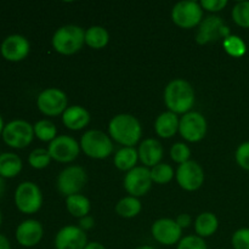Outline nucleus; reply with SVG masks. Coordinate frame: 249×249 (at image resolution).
I'll list each match as a JSON object with an SVG mask.
<instances>
[{"instance_id":"1","label":"nucleus","mask_w":249,"mask_h":249,"mask_svg":"<svg viewBox=\"0 0 249 249\" xmlns=\"http://www.w3.org/2000/svg\"><path fill=\"white\" fill-rule=\"evenodd\" d=\"M164 104L168 111L175 114H186L195 104L194 87L187 80L174 79L164 89Z\"/></svg>"},{"instance_id":"2","label":"nucleus","mask_w":249,"mask_h":249,"mask_svg":"<svg viewBox=\"0 0 249 249\" xmlns=\"http://www.w3.org/2000/svg\"><path fill=\"white\" fill-rule=\"evenodd\" d=\"M109 136L124 147H133L142 135V128L136 117L129 113L114 116L108 124Z\"/></svg>"},{"instance_id":"3","label":"nucleus","mask_w":249,"mask_h":249,"mask_svg":"<svg viewBox=\"0 0 249 249\" xmlns=\"http://www.w3.org/2000/svg\"><path fill=\"white\" fill-rule=\"evenodd\" d=\"M85 44V31L79 26L67 24L53 33V48L61 55H73Z\"/></svg>"},{"instance_id":"4","label":"nucleus","mask_w":249,"mask_h":249,"mask_svg":"<svg viewBox=\"0 0 249 249\" xmlns=\"http://www.w3.org/2000/svg\"><path fill=\"white\" fill-rule=\"evenodd\" d=\"M80 148L88 157L105 160L113 152V142L104 131L88 130L80 139Z\"/></svg>"},{"instance_id":"5","label":"nucleus","mask_w":249,"mask_h":249,"mask_svg":"<svg viewBox=\"0 0 249 249\" xmlns=\"http://www.w3.org/2000/svg\"><path fill=\"white\" fill-rule=\"evenodd\" d=\"M87 172L80 165H70L58 174L56 187L58 192L66 197L78 195L87 185Z\"/></svg>"},{"instance_id":"6","label":"nucleus","mask_w":249,"mask_h":249,"mask_svg":"<svg viewBox=\"0 0 249 249\" xmlns=\"http://www.w3.org/2000/svg\"><path fill=\"white\" fill-rule=\"evenodd\" d=\"M15 203L23 214H34L41 208L43 194L36 184L24 181L17 186L15 192Z\"/></svg>"},{"instance_id":"7","label":"nucleus","mask_w":249,"mask_h":249,"mask_svg":"<svg viewBox=\"0 0 249 249\" xmlns=\"http://www.w3.org/2000/svg\"><path fill=\"white\" fill-rule=\"evenodd\" d=\"M203 17L201 4L192 0H184L174 5L172 10V19L178 27L184 29L199 26Z\"/></svg>"},{"instance_id":"8","label":"nucleus","mask_w":249,"mask_h":249,"mask_svg":"<svg viewBox=\"0 0 249 249\" xmlns=\"http://www.w3.org/2000/svg\"><path fill=\"white\" fill-rule=\"evenodd\" d=\"M2 140L12 148H24L33 141V125L22 119H16L4 126Z\"/></svg>"},{"instance_id":"9","label":"nucleus","mask_w":249,"mask_h":249,"mask_svg":"<svg viewBox=\"0 0 249 249\" xmlns=\"http://www.w3.org/2000/svg\"><path fill=\"white\" fill-rule=\"evenodd\" d=\"M68 97L65 91L57 88H48L38 95L36 106L39 111L49 117H55L63 114L67 109Z\"/></svg>"},{"instance_id":"10","label":"nucleus","mask_w":249,"mask_h":249,"mask_svg":"<svg viewBox=\"0 0 249 249\" xmlns=\"http://www.w3.org/2000/svg\"><path fill=\"white\" fill-rule=\"evenodd\" d=\"M208 129L206 118L199 112H189L180 118L179 133L189 142H198L204 139Z\"/></svg>"},{"instance_id":"11","label":"nucleus","mask_w":249,"mask_h":249,"mask_svg":"<svg viewBox=\"0 0 249 249\" xmlns=\"http://www.w3.org/2000/svg\"><path fill=\"white\" fill-rule=\"evenodd\" d=\"M51 158L56 162L70 163L77 160L80 152V143L70 135H58L48 147Z\"/></svg>"},{"instance_id":"12","label":"nucleus","mask_w":249,"mask_h":249,"mask_svg":"<svg viewBox=\"0 0 249 249\" xmlns=\"http://www.w3.org/2000/svg\"><path fill=\"white\" fill-rule=\"evenodd\" d=\"M230 34V28L226 26L223 18L219 16H209L202 19L198 31L196 34V40L198 44H208L223 38L226 39Z\"/></svg>"},{"instance_id":"13","label":"nucleus","mask_w":249,"mask_h":249,"mask_svg":"<svg viewBox=\"0 0 249 249\" xmlns=\"http://www.w3.org/2000/svg\"><path fill=\"white\" fill-rule=\"evenodd\" d=\"M153 181L151 169L146 167H135L129 170L124 178V189L130 196L142 197L151 190Z\"/></svg>"},{"instance_id":"14","label":"nucleus","mask_w":249,"mask_h":249,"mask_svg":"<svg viewBox=\"0 0 249 249\" xmlns=\"http://www.w3.org/2000/svg\"><path fill=\"white\" fill-rule=\"evenodd\" d=\"M175 178L181 189L185 191H196L203 185V168L195 160H189L178 167Z\"/></svg>"},{"instance_id":"15","label":"nucleus","mask_w":249,"mask_h":249,"mask_svg":"<svg viewBox=\"0 0 249 249\" xmlns=\"http://www.w3.org/2000/svg\"><path fill=\"white\" fill-rule=\"evenodd\" d=\"M152 237L163 246L178 245L181 240L182 229L177 221L169 218H162L156 220L151 228Z\"/></svg>"},{"instance_id":"16","label":"nucleus","mask_w":249,"mask_h":249,"mask_svg":"<svg viewBox=\"0 0 249 249\" xmlns=\"http://www.w3.org/2000/svg\"><path fill=\"white\" fill-rule=\"evenodd\" d=\"M88 243L85 231L74 225L62 228L55 237L56 249H84Z\"/></svg>"},{"instance_id":"17","label":"nucleus","mask_w":249,"mask_h":249,"mask_svg":"<svg viewBox=\"0 0 249 249\" xmlns=\"http://www.w3.org/2000/svg\"><path fill=\"white\" fill-rule=\"evenodd\" d=\"M29 48H31L29 41L23 36L12 34L4 39L0 46V51H1L2 57L6 58L7 61L18 62L27 57Z\"/></svg>"},{"instance_id":"18","label":"nucleus","mask_w":249,"mask_h":249,"mask_svg":"<svg viewBox=\"0 0 249 249\" xmlns=\"http://www.w3.org/2000/svg\"><path fill=\"white\" fill-rule=\"evenodd\" d=\"M44 229L38 220L28 219L22 221L16 230V240L23 247H34L41 241Z\"/></svg>"},{"instance_id":"19","label":"nucleus","mask_w":249,"mask_h":249,"mask_svg":"<svg viewBox=\"0 0 249 249\" xmlns=\"http://www.w3.org/2000/svg\"><path fill=\"white\" fill-rule=\"evenodd\" d=\"M163 146L156 139H146L139 146V160L146 168H153L160 164L163 158Z\"/></svg>"},{"instance_id":"20","label":"nucleus","mask_w":249,"mask_h":249,"mask_svg":"<svg viewBox=\"0 0 249 249\" xmlns=\"http://www.w3.org/2000/svg\"><path fill=\"white\" fill-rule=\"evenodd\" d=\"M62 122L65 126L71 130H80L85 128L90 122V113L82 106L67 107L62 114Z\"/></svg>"},{"instance_id":"21","label":"nucleus","mask_w":249,"mask_h":249,"mask_svg":"<svg viewBox=\"0 0 249 249\" xmlns=\"http://www.w3.org/2000/svg\"><path fill=\"white\" fill-rule=\"evenodd\" d=\"M180 119L178 114L167 111L160 113L155 122V130L162 139H170L179 131Z\"/></svg>"},{"instance_id":"22","label":"nucleus","mask_w":249,"mask_h":249,"mask_svg":"<svg viewBox=\"0 0 249 249\" xmlns=\"http://www.w3.org/2000/svg\"><path fill=\"white\" fill-rule=\"evenodd\" d=\"M219 228V220L215 214L211 212L201 213L195 220V231L197 236L204 238L214 235Z\"/></svg>"},{"instance_id":"23","label":"nucleus","mask_w":249,"mask_h":249,"mask_svg":"<svg viewBox=\"0 0 249 249\" xmlns=\"http://www.w3.org/2000/svg\"><path fill=\"white\" fill-rule=\"evenodd\" d=\"M66 208L68 213L74 218H84L89 215V212L91 209L89 198H87L83 195H73V196L66 197Z\"/></svg>"},{"instance_id":"24","label":"nucleus","mask_w":249,"mask_h":249,"mask_svg":"<svg viewBox=\"0 0 249 249\" xmlns=\"http://www.w3.org/2000/svg\"><path fill=\"white\" fill-rule=\"evenodd\" d=\"M139 160L138 151L134 147H122L114 155V165L119 170L128 173L129 170L134 169L136 167V163Z\"/></svg>"},{"instance_id":"25","label":"nucleus","mask_w":249,"mask_h":249,"mask_svg":"<svg viewBox=\"0 0 249 249\" xmlns=\"http://www.w3.org/2000/svg\"><path fill=\"white\" fill-rule=\"evenodd\" d=\"M22 170V160L17 155L5 152L0 155V177L15 178Z\"/></svg>"},{"instance_id":"26","label":"nucleus","mask_w":249,"mask_h":249,"mask_svg":"<svg viewBox=\"0 0 249 249\" xmlns=\"http://www.w3.org/2000/svg\"><path fill=\"white\" fill-rule=\"evenodd\" d=\"M109 34L101 26H92L85 31V44L91 49H102L108 44Z\"/></svg>"},{"instance_id":"27","label":"nucleus","mask_w":249,"mask_h":249,"mask_svg":"<svg viewBox=\"0 0 249 249\" xmlns=\"http://www.w3.org/2000/svg\"><path fill=\"white\" fill-rule=\"evenodd\" d=\"M141 208L142 207H141L140 199L133 196H126L116 204V213L122 218L130 219L139 215Z\"/></svg>"},{"instance_id":"28","label":"nucleus","mask_w":249,"mask_h":249,"mask_svg":"<svg viewBox=\"0 0 249 249\" xmlns=\"http://www.w3.org/2000/svg\"><path fill=\"white\" fill-rule=\"evenodd\" d=\"M34 129V136L44 142H51L53 139L57 136V128L55 124L48 119H41V121L36 122L33 125Z\"/></svg>"},{"instance_id":"29","label":"nucleus","mask_w":249,"mask_h":249,"mask_svg":"<svg viewBox=\"0 0 249 249\" xmlns=\"http://www.w3.org/2000/svg\"><path fill=\"white\" fill-rule=\"evenodd\" d=\"M223 46L226 53L232 57H242L247 51V45L243 41V39L238 36H232V34L224 39Z\"/></svg>"},{"instance_id":"30","label":"nucleus","mask_w":249,"mask_h":249,"mask_svg":"<svg viewBox=\"0 0 249 249\" xmlns=\"http://www.w3.org/2000/svg\"><path fill=\"white\" fill-rule=\"evenodd\" d=\"M151 178L156 184H168L174 178V169L172 168V165L167 164V163H160L156 167L151 168Z\"/></svg>"},{"instance_id":"31","label":"nucleus","mask_w":249,"mask_h":249,"mask_svg":"<svg viewBox=\"0 0 249 249\" xmlns=\"http://www.w3.org/2000/svg\"><path fill=\"white\" fill-rule=\"evenodd\" d=\"M51 156L48 150L45 148H36L31 152L28 157L29 165L34 169H44L48 167L51 162Z\"/></svg>"},{"instance_id":"32","label":"nucleus","mask_w":249,"mask_h":249,"mask_svg":"<svg viewBox=\"0 0 249 249\" xmlns=\"http://www.w3.org/2000/svg\"><path fill=\"white\" fill-rule=\"evenodd\" d=\"M232 19L237 26L249 28V1H240L233 6Z\"/></svg>"},{"instance_id":"33","label":"nucleus","mask_w":249,"mask_h":249,"mask_svg":"<svg viewBox=\"0 0 249 249\" xmlns=\"http://www.w3.org/2000/svg\"><path fill=\"white\" fill-rule=\"evenodd\" d=\"M190 157H191V150L186 143L177 142L170 148V158L179 165L191 160Z\"/></svg>"},{"instance_id":"34","label":"nucleus","mask_w":249,"mask_h":249,"mask_svg":"<svg viewBox=\"0 0 249 249\" xmlns=\"http://www.w3.org/2000/svg\"><path fill=\"white\" fill-rule=\"evenodd\" d=\"M177 249H208V247L204 238L197 235H190L180 240Z\"/></svg>"},{"instance_id":"35","label":"nucleus","mask_w":249,"mask_h":249,"mask_svg":"<svg viewBox=\"0 0 249 249\" xmlns=\"http://www.w3.org/2000/svg\"><path fill=\"white\" fill-rule=\"evenodd\" d=\"M231 242L233 249H249V228H242L235 231Z\"/></svg>"},{"instance_id":"36","label":"nucleus","mask_w":249,"mask_h":249,"mask_svg":"<svg viewBox=\"0 0 249 249\" xmlns=\"http://www.w3.org/2000/svg\"><path fill=\"white\" fill-rule=\"evenodd\" d=\"M235 158L237 164L242 169L249 170V141L242 142L238 146L235 153Z\"/></svg>"},{"instance_id":"37","label":"nucleus","mask_w":249,"mask_h":249,"mask_svg":"<svg viewBox=\"0 0 249 249\" xmlns=\"http://www.w3.org/2000/svg\"><path fill=\"white\" fill-rule=\"evenodd\" d=\"M201 6L209 12H219L228 6V0H202Z\"/></svg>"},{"instance_id":"38","label":"nucleus","mask_w":249,"mask_h":249,"mask_svg":"<svg viewBox=\"0 0 249 249\" xmlns=\"http://www.w3.org/2000/svg\"><path fill=\"white\" fill-rule=\"evenodd\" d=\"M175 221H177V224L181 229H186V228H189L190 225H191L192 218H191V215H190V214L184 213V214H180V215H178V218L175 219Z\"/></svg>"},{"instance_id":"39","label":"nucleus","mask_w":249,"mask_h":249,"mask_svg":"<svg viewBox=\"0 0 249 249\" xmlns=\"http://www.w3.org/2000/svg\"><path fill=\"white\" fill-rule=\"evenodd\" d=\"M95 226V220L91 215H87L84 218H80L79 219V228L82 230L88 231L90 229H92Z\"/></svg>"},{"instance_id":"40","label":"nucleus","mask_w":249,"mask_h":249,"mask_svg":"<svg viewBox=\"0 0 249 249\" xmlns=\"http://www.w3.org/2000/svg\"><path fill=\"white\" fill-rule=\"evenodd\" d=\"M0 249H11L9 240L1 233H0Z\"/></svg>"},{"instance_id":"41","label":"nucleus","mask_w":249,"mask_h":249,"mask_svg":"<svg viewBox=\"0 0 249 249\" xmlns=\"http://www.w3.org/2000/svg\"><path fill=\"white\" fill-rule=\"evenodd\" d=\"M84 249H106V247L100 242H89Z\"/></svg>"},{"instance_id":"42","label":"nucleus","mask_w":249,"mask_h":249,"mask_svg":"<svg viewBox=\"0 0 249 249\" xmlns=\"http://www.w3.org/2000/svg\"><path fill=\"white\" fill-rule=\"evenodd\" d=\"M5 191V182H4V178L0 177V197L2 196Z\"/></svg>"},{"instance_id":"43","label":"nucleus","mask_w":249,"mask_h":249,"mask_svg":"<svg viewBox=\"0 0 249 249\" xmlns=\"http://www.w3.org/2000/svg\"><path fill=\"white\" fill-rule=\"evenodd\" d=\"M4 122H2L1 116H0V134H2V130H4Z\"/></svg>"},{"instance_id":"44","label":"nucleus","mask_w":249,"mask_h":249,"mask_svg":"<svg viewBox=\"0 0 249 249\" xmlns=\"http://www.w3.org/2000/svg\"><path fill=\"white\" fill-rule=\"evenodd\" d=\"M135 249H156L153 247H151V246H140V247L135 248Z\"/></svg>"},{"instance_id":"45","label":"nucleus","mask_w":249,"mask_h":249,"mask_svg":"<svg viewBox=\"0 0 249 249\" xmlns=\"http://www.w3.org/2000/svg\"><path fill=\"white\" fill-rule=\"evenodd\" d=\"M1 221H2V215H1V211H0V225H1Z\"/></svg>"}]
</instances>
